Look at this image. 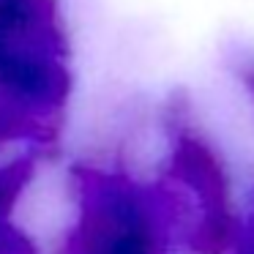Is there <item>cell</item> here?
<instances>
[{
    "instance_id": "cell-1",
    "label": "cell",
    "mask_w": 254,
    "mask_h": 254,
    "mask_svg": "<svg viewBox=\"0 0 254 254\" xmlns=\"http://www.w3.org/2000/svg\"><path fill=\"white\" fill-rule=\"evenodd\" d=\"M74 254H159V235L137 191L101 181L85 189Z\"/></svg>"
},
{
    "instance_id": "cell-2",
    "label": "cell",
    "mask_w": 254,
    "mask_h": 254,
    "mask_svg": "<svg viewBox=\"0 0 254 254\" xmlns=\"http://www.w3.org/2000/svg\"><path fill=\"white\" fill-rule=\"evenodd\" d=\"M175 175L191 189L202 202L197 246L205 254H219L232 238V213L230 191L216 156L197 139H183L175 150Z\"/></svg>"
},
{
    "instance_id": "cell-3",
    "label": "cell",
    "mask_w": 254,
    "mask_h": 254,
    "mask_svg": "<svg viewBox=\"0 0 254 254\" xmlns=\"http://www.w3.org/2000/svg\"><path fill=\"white\" fill-rule=\"evenodd\" d=\"M28 172H30V167L22 164V161H19V164H14V167L0 170V219H3V213H6V210L14 205L17 194L22 191Z\"/></svg>"
},
{
    "instance_id": "cell-4",
    "label": "cell",
    "mask_w": 254,
    "mask_h": 254,
    "mask_svg": "<svg viewBox=\"0 0 254 254\" xmlns=\"http://www.w3.org/2000/svg\"><path fill=\"white\" fill-rule=\"evenodd\" d=\"M0 254H33V246L22 232L11 230L6 221L0 219Z\"/></svg>"
},
{
    "instance_id": "cell-5",
    "label": "cell",
    "mask_w": 254,
    "mask_h": 254,
    "mask_svg": "<svg viewBox=\"0 0 254 254\" xmlns=\"http://www.w3.org/2000/svg\"><path fill=\"white\" fill-rule=\"evenodd\" d=\"M238 254H254V219L249 221L246 232L241 235V246H238Z\"/></svg>"
},
{
    "instance_id": "cell-6",
    "label": "cell",
    "mask_w": 254,
    "mask_h": 254,
    "mask_svg": "<svg viewBox=\"0 0 254 254\" xmlns=\"http://www.w3.org/2000/svg\"><path fill=\"white\" fill-rule=\"evenodd\" d=\"M252 85H254V79H252Z\"/></svg>"
}]
</instances>
